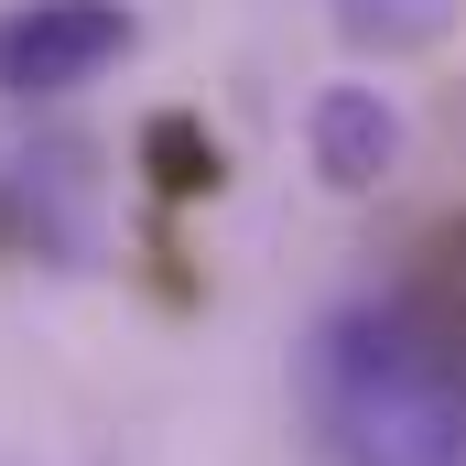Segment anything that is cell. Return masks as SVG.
<instances>
[{
	"label": "cell",
	"instance_id": "obj_1",
	"mask_svg": "<svg viewBox=\"0 0 466 466\" xmlns=\"http://www.w3.org/2000/svg\"><path fill=\"white\" fill-rule=\"evenodd\" d=\"M304 412L337 466H466V218H434L380 293L315 326Z\"/></svg>",
	"mask_w": 466,
	"mask_h": 466
},
{
	"label": "cell",
	"instance_id": "obj_2",
	"mask_svg": "<svg viewBox=\"0 0 466 466\" xmlns=\"http://www.w3.org/2000/svg\"><path fill=\"white\" fill-rule=\"evenodd\" d=\"M130 0H11L0 11V98H76L130 66Z\"/></svg>",
	"mask_w": 466,
	"mask_h": 466
},
{
	"label": "cell",
	"instance_id": "obj_3",
	"mask_svg": "<svg viewBox=\"0 0 466 466\" xmlns=\"http://www.w3.org/2000/svg\"><path fill=\"white\" fill-rule=\"evenodd\" d=\"M401 152H412V119L380 76H337V87L304 98V163H315L326 196H380L401 174Z\"/></svg>",
	"mask_w": 466,
	"mask_h": 466
},
{
	"label": "cell",
	"instance_id": "obj_4",
	"mask_svg": "<svg viewBox=\"0 0 466 466\" xmlns=\"http://www.w3.org/2000/svg\"><path fill=\"white\" fill-rule=\"evenodd\" d=\"M456 22H466V0H337V33H348L358 55H380V66L434 55Z\"/></svg>",
	"mask_w": 466,
	"mask_h": 466
}]
</instances>
